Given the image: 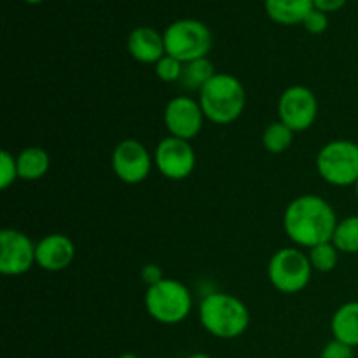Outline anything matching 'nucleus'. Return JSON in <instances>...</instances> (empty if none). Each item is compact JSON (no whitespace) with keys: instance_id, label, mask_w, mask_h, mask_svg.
I'll list each match as a JSON object with an SVG mask.
<instances>
[{"instance_id":"1","label":"nucleus","mask_w":358,"mask_h":358,"mask_svg":"<svg viewBox=\"0 0 358 358\" xmlns=\"http://www.w3.org/2000/svg\"><path fill=\"white\" fill-rule=\"evenodd\" d=\"M338 215L331 203L317 194H303L289 203L283 213V229L299 248H313L332 241Z\"/></svg>"},{"instance_id":"2","label":"nucleus","mask_w":358,"mask_h":358,"mask_svg":"<svg viewBox=\"0 0 358 358\" xmlns=\"http://www.w3.org/2000/svg\"><path fill=\"white\" fill-rule=\"evenodd\" d=\"M199 322L213 338L236 339L250 325L247 304L226 292H212L199 303Z\"/></svg>"},{"instance_id":"3","label":"nucleus","mask_w":358,"mask_h":358,"mask_svg":"<svg viewBox=\"0 0 358 358\" xmlns=\"http://www.w3.org/2000/svg\"><path fill=\"white\" fill-rule=\"evenodd\" d=\"M199 105L213 124H231L236 121L247 105V91L238 77L231 73H215L199 90Z\"/></svg>"},{"instance_id":"4","label":"nucleus","mask_w":358,"mask_h":358,"mask_svg":"<svg viewBox=\"0 0 358 358\" xmlns=\"http://www.w3.org/2000/svg\"><path fill=\"white\" fill-rule=\"evenodd\" d=\"M145 310L157 324H182L192 311V294L178 280L164 278L156 285L147 287Z\"/></svg>"},{"instance_id":"5","label":"nucleus","mask_w":358,"mask_h":358,"mask_svg":"<svg viewBox=\"0 0 358 358\" xmlns=\"http://www.w3.org/2000/svg\"><path fill=\"white\" fill-rule=\"evenodd\" d=\"M166 55L178 62L189 63L206 58L212 49V31L198 20H178L168 24L163 34Z\"/></svg>"},{"instance_id":"6","label":"nucleus","mask_w":358,"mask_h":358,"mask_svg":"<svg viewBox=\"0 0 358 358\" xmlns=\"http://www.w3.org/2000/svg\"><path fill=\"white\" fill-rule=\"evenodd\" d=\"M313 266L299 247H285L269 259L268 278L282 294H299L310 285Z\"/></svg>"},{"instance_id":"7","label":"nucleus","mask_w":358,"mask_h":358,"mask_svg":"<svg viewBox=\"0 0 358 358\" xmlns=\"http://www.w3.org/2000/svg\"><path fill=\"white\" fill-rule=\"evenodd\" d=\"M317 171L334 187H350L358 182V143L332 140L317 154Z\"/></svg>"},{"instance_id":"8","label":"nucleus","mask_w":358,"mask_h":358,"mask_svg":"<svg viewBox=\"0 0 358 358\" xmlns=\"http://www.w3.org/2000/svg\"><path fill=\"white\" fill-rule=\"evenodd\" d=\"M318 115V100L306 86H290L278 100V117L294 133L306 131Z\"/></svg>"},{"instance_id":"9","label":"nucleus","mask_w":358,"mask_h":358,"mask_svg":"<svg viewBox=\"0 0 358 358\" xmlns=\"http://www.w3.org/2000/svg\"><path fill=\"white\" fill-rule=\"evenodd\" d=\"M154 164L168 180H185L196 168V152L187 140L168 136L157 143Z\"/></svg>"},{"instance_id":"10","label":"nucleus","mask_w":358,"mask_h":358,"mask_svg":"<svg viewBox=\"0 0 358 358\" xmlns=\"http://www.w3.org/2000/svg\"><path fill=\"white\" fill-rule=\"evenodd\" d=\"M112 170L124 184H140L152 170V156L138 140L126 138L119 142L112 152Z\"/></svg>"},{"instance_id":"11","label":"nucleus","mask_w":358,"mask_h":358,"mask_svg":"<svg viewBox=\"0 0 358 358\" xmlns=\"http://www.w3.org/2000/svg\"><path fill=\"white\" fill-rule=\"evenodd\" d=\"M37 245L17 229L0 231V273L6 276H21L35 264Z\"/></svg>"},{"instance_id":"12","label":"nucleus","mask_w":358,"mask_h":358,"mask_svg":"<svg viewBox=\"0 0 358 358\" xmlns=\"http://www.w3.org/2000/svg\"><path fill=\"white\" fill-rule=\"evenodd\" d=\"M163 119L170 136L191 142L199 135L206 117L198 100L191 96H175L168 101Z\"/></svg>"},{"instance_id":"13","label":"nucleus","mask_w":358,"mask_h":358,"mask_svg":"<svg viewBox=\"0 0 358 358\" xmlns=\"http://www.w3.org/2000/svg\"><path fill=\"white\" fill-rule=\"evenodd\" d=\"M76 259V245L69 236L59 233L42 238L35 248V264L49 273H58L69 268Z\"/></svg>"},{"instance_id":"14","label":"nucleus","mask_w":358,"mask_h":358,"mask_svg":"<svg viewBox=\"0 0 358 358\" xmlns=\"http://www.w3.org/2000/svg\"><path fill=\"white\" fill-rule=\"evenodd\" d=\"M126 45L129 55L145 65H156L166 55L163 35L150 27H136L129 31Z\"/></svg>"},{"instance_id":"15","label":"nucleus","mask_w":358,"mask_h":358,"mask_svg":"<svg viewBox=\"0 0 358 358\" xmlns=\"http://www.w3.org/2000/svg\"><path fill=\"white\" fill-rule=\"evenodd\" d=\"M268 16L275 23L294 27L303 24L308 14L315 9L313 0H264Z\"/></svg>"},{"instance_id":"16","label":"nucleus","mask_w":358,"mask_h":358,"mask_svg":"<svg viewBox=\"0 0 358 358\" xmlns=\"http://www.w3.org/2000/svg\"><path fill=\"white\" fill-rule=\"evenodd\" d=\"M331 331L334 339L357 348L358 346V301L341 304L332 315Z\"/></svg>"},{"instance_id":"17","label":"nucleus","mask_w":358,"mask_h":358,"mask_svg":"<svg viewBox=\"0 0 358 358\" xmlns=\"http://www.w3.org/2000/svg\"><path fill=\"white\" fill-rule=\"evenodd\" d=\"M17 173L21 180L34 182L44 177L51 166L49 154L42 147H27L16 156Z\"/></svg>"},{"instance_id":"18","label":"nucleus","mask_w":358,"mask_h":358,"mask_svg":"<svg viewBox=\"0 0 358 358\" xmlns=\"http://www.w3.org/2000/svg\"><path fill=\"white\" fill-rule=\"evenodd\" d=\"M213 76H215V69L208 58L194 59V62L184 63V73H182L180 83L187 90L199 91Z\"/></svg>"},{"instance_id":"19","label":"nucleus","mask_w":358,"mask_h":358,"mask_svg":"<svg viewBox=\"0 0 358 358\" xmlns=\"http://www.w3.org/2000/svg\"><path fill=\"white\" fill-rule=\"evenodd\" d=\"M332 243L339 254H358V215H350L339 220Z\"/></svg>"},{"instance_id":"20","label":"nucleus","mask_w":358,"mask_h":358,"mask_svg":"<svg viewBox=\"0 0 358 358\" xmlns=\"http://www.w3.org/2000/svg\"><path fill=\"white\" fill-rule=\"evenodd\" d=\"M294 143V131L282 121L271 122L262 133V145L271 154H282Z\"/></svg>"},{"instance_id":"21","label":"nucleus","mask_w":358,"mask_h":358,"mask_svg":"<svg viewBox=\"0 0 358 358\" xmlns=\"http://www.w3.org/2000/svg\"><path fill=\"white\" fill-rule=\"evenodd\" d=\"M308 257H310V262L315 271L329 273L332 269H336V266H338L339 250L336 248V245L332 241H327V243H322L310 248Z\"/></svg>"},{"instance_id":"22","label":"nucleus","mask_w":358,"mask_h":358,"mask_svg":"<svg viewBox=\"0 0 358 358\" xmlns=\"http://www.w3.org/2000/svg\"><path fill=\"white\" fill-rule=\"evenodd\" d=\"M154 70H156V76L159 77V80H163V83H180L182 73H184V63L178 62L173 56L164 55L163 58L154 65Z\"/></svg>"},{"instance_id":"23","label":"nucleus","mask_w":358,"mask_h":358,"mask_svg":"<svg viewBox=\"0 0 358 358\" xmlns=\"http://www.w3.org/2000/svg\"><path fill=\"white\" fill-rule=\"evenodd\" d=\"M17 178H20V173H17L16 157L9 150H2L0 152V189L6 191Z\"/></svg>"},{"instance_id":"24","label":"nucleus","mask_w":358,"mask_h":358,"mask_svg":"<svg viewBox=\"0 0 358 358\" xmlns=\"http://www.w3.org/2000/svg\"><path fill=\"white\" fill-rule=\"evenodd\" d=\"M303 27L313 35L324 34V31L329 28L327 14L322 13V10H318V9H313L310 14H308L306 20L303 21Z\"/></svg>"},{"instance_id":"25","label":"nucleus","mask_w":358,"mask_h":358,"mask_svg":"<svg viewBox=\"0 0 358 358\" xmlns=\"http://www.w3.org/2000/svg\"><path fill=\"white\" fill-rule=\"evenodd\" d=\"M320 358H355V355H353L352 346L345 345V343L338 341V339H332L331 343L324 346Z\"/></svg>"},{"instance_id":"26","label":"nucleus","mask_w":358,"mask_h":358,"mask_svg":"<svg viewBox=\"0 0 358 358\" xmlns=\"http://www.w3.org/2000/svg\"><path fill=\"white\" fill-rule=\"evenodd\" d=\"M140 276H142L143 282L147 283V287H152L156 283H159L161 280H164L163 276V269L159 268L157 264H145L140 271Z\"/></svg>"},{"instance_id":"27","label":"nucleus","mask_w":358,"mask_h":358,"mask_svg":"<svg viewBox=\"0 0 358 358\" xmlns=\"http://www.w3.org/2000/svg\"><path fill=\"white\" fill-rule=\"evenodd\" d=\"M348 0H313L315 9L322 10V13H336V10L343 9Z\"/></svg>"},{"instance_id":"28","label":"nucleus","mask_w":358,"mask_h":358,"mask_svg":"<svg viewBox=\"0 0 358 358\" xmlns=\"http://www.w3.org/2000/svg\"><path fill=\"white\" fill-rule=\"evenodd\" d=\"M187 358H212L210 355H206V353H194V355L187 357Z\"/></svg>"},{"instance_id":"29","label":"nucleus","mask_w":358,"mask_h":358,"mask_svg":"<svg viewBox=\"0 0 358 358\" xmlns=\"http://www.w3.org/2000/svg\"><path fill=\"white\" fill-rule=\"evenodd\" d=\"M119 358H138L135 355V353H124V355H121Z\"/></svg>"},{"instance_id":"30","label":"nucleus","mask_w":358,"mask_h":358,"mask_svg":"<svg viewBox=\"0 0 358 358\" xmlns=\"http://www.w3.org/2000/svg\"><path fill=\"white\" fill-rule=\"evenodd\" d=\"M23 2H27V3H31V6H35V3H41V2H44V0H23Z\"/></svg>"},{"instance_id":"31","label":"nucleus","mask_w":358,"mask_h":358,"mask_svg":"<svg viewBox=\"0 0 358 358\" xmlns=\"http://www.w3.org/2000/svg\"><path fill=\"white\" fill-rule=\"evenodd\" d=\"M353 187H355V194H357V198H358V182L355 185H353Z\"/></svg>"}]
</instances>
